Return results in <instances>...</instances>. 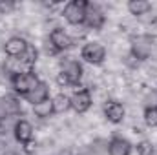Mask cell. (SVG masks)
Returning <instances> with one entry per match:
<instances>
[{
    "mask_svg": "<svg viewBox=\"0 0 157 155\" xmlns=\"http://www.w3.org/2000/svg\"><path fill=\"white\" fill-rule=\"evenodd\" d=\"M155 53V40L146 33H137L130 37V55L141 64L154 57Z\"/></svg>",
    "mask_w": 157,
    "mask_h": 155,
    "instance_id": "6da1fadb",
    "label": "cell"
},
{
    "mask_svg": "<svg viewBox=\"0 0 157 155\" xmlns=\"http://www.w3.org/2000/svg\"><path fill=\"white\" fill-rule=\"evenodd\" d=\"M40 82L39 73L33 70V71H22V73H17L13 77H9V86L13 88V93L17 97H26L28 93H31L37 84Z\"/></svg>",
    "mask_w": 157,
    "mask_h": 155,
    "instance_id": "7a4b0ae2",
    "label": "cell"
},
{
    "mask_svg": "<svg viewBox=\"0 0 157 155\" xmlns=\"http://www.w3.org/2000/svg\"><path fill=\"white\" fill-rule=\"evenodd\" d=\"M106 57H108V49L99 40H90L80 49V59L86 64H90V66H101V64H104Z\"/></svg>",
    "mask_w": 157,
    "mask_h": 155,
    "instance_id": "3957f363",
    "label": "cell"
},
{
    "mask_svg": "<svg viewBox=\"0 0 157 155\" xmlns=\"http://www.w3.org/2000/svg\"><path fill=\"white\" fill-rule=\"evenodd\" d=\"M86 7H88V2L86 0H71L68 2L60 15L62 18L70 24V26H84V17H86Z\"/></svg>",
    "mask_w": 157,
    "mask_h": 155,
    "instance_id": "277c9868",
    "label": "cell"
},
{
    "mask_svg": "<svg viewBox=\"0 0 157 155\" xmlns=\"http://www.w3.org/2000/svg\"><path fill=\"white\" fill-rule=\"evenodd\" d=\"M59 71L64 73L66 77L70 78L71 86H78L84 78V68H82V62L73 59V57H64L59 60Z\"/></svg>",
    "mask_w": 157,
    "mask_h": 155,
    "instance_id": "5b68a950",
    "label": "cell"
},
{
    "mask_svg": "<svg viewBox=\"0 0 157 155\" xmlns=\"http://www.w3.org/2000/svg\"><path fill=\"white\" fill-rule=\"evenodd\" d=\"M84 26L88 29H93V31H101L104 26H106V11L95 4V2H88V7H86V17H84Z\"/></svg>",
    "mask_w": 157,
    "mask_h": 155,
    "instance_id": "8992f818",
    "label": "cell"
},
{
    "mask_svg": "<svg viewBox=\"0 0 157 155\" xmlns=\"http://www.w3.org/2000/svg\"><path fill=\"white\" fill-rule=\"evenodd\" d=\"M48 42L53 46V49L57 53H62V51H70L73 46H75V40L71 37V33H68L64 28H55L49 31V37Z\"/></svg>",
    "mask_w": 157,
    "mask_h": 155,
    "instance_id": "52a82bcc",
    "label": "cell"
},
{
    "mask_svg": "<svg viewBox=\"0 0 157 155\" xmlns=\"http://www.w3.org/2000/svg\"><path fill=\"white\" fill-rule=\"evenodd\" d=\"M70 100H71V110L77 113V115H82L86 112H90V108L93 106V95L88 88H80V89H75L71 95H70Z\"/></svg>",
    "mask_w": 157,
    "mask_h": 155,
    "instance_id": "ba28073f",
    "label": "cell"
},
{
    "mask_svg": "<svg viewBox=\"0 0 157 155\" xmlns=\"http://www.w3.org/2000/svg\"><path fill=\"white\" fill-rule=\"evenodd\" d=\"M102 113H104L108 122L121 124L126 119V106L117 99H106L104 104H102Z\"/></svg>",
    "mask_w": 157,
    "mask_h": 155,
    "instance_id": "9c48e42d",
    "label": "cell"
},
{
    "mask_svg": "<svg viewBox=\"0 0 157 155\" xmlns=\"http://www.w3.org/2000/svg\"><path fill=\"white\" fill-rule=\"evenodd\" d=\"M13 137L18 144H29L35 141V128L28 119H17L13 124Z\"/></svg>",
    "mask_w": 157,
    "mask_h": 155,
    "instance_id": "30bf717a",
    "label": "cell"
},
{
    "mask_svg": "<svg viewBox=\"0 0 157 155\" xmlns=\"http://www.w3.org/2000/svg\"><path fill=\"white\" fill-rule=\"evenodd\" d=\"M22 113V104L17 95H2L0 97V120L15 119Z\"/></svg>",
    "mask_w": 157,
    "mask_h": 155,
    "instance_id": "8fae6325",
    "label": "cell"
},
{
    "mask_svg": "<svg viewBox=\"0 0 157 155\" xmlns=\"http://www.w3.org/2000/svg\"><path fill=\"white\" fill-rule=\"evenodd\" d=\"M28 44H29V42L24 39V37L13 35V37H9V39L2 44V51H4L9 59H20V55L26 51Z\"/></svg>",
    "mask_w": 157,
    "mask_h": 155,
    "instance_id": "7c38bea8",
    "label": "cell"
},
{
    "mask_svg": "<svg viewBox=\"0 0 157 155\" xmlns=\"http://www.w3.org/2000/svg\"><path fill=\"white\" fill-rule=\"evenodd\" d=\"M133 144L122 137V135H113L108 141V155H132Z\"/></svg>",
    "mask_w": 157,
    "mask_h": 155,
    "instance_id": "4fadbf2b",
    "label": "cell"
},
{
    "mask_svg": "<svg viewBox=\"0 0 157 155\" xmlns=\"http://www.w3.org/2000/svg\"><path fill=\"white\" fill-rule=\"evenodd\" d=\"M24 99H26V102H29L31 106H35V104H39L42 100L49 99V84H48L46 80H40L39 84H37V88H35L31 93H28Z\"/></svg>",
    "mask_w": 157,
    "mask_h": 155,
    "instance_id": "5bb4252c",
    "label": "cell"
},
{
    "mask_svg": "<svg viewBox=\"0 0 157 155\" xmlns=\"http://www.w3.org/2000/svg\"><path fill=\"white\" fill-rule=\"evenodd\" d=\"M126 9H128V13H130L132 17L139 18V17H143V15L154 11V6H152L148 0H130V2L126 4Z\"/></svg>",
    "mask_w": 157,
    "mask_h": 155,
    "instance_id": "9a60e30c",
    "label": "cell"
},
{
    "mask_svg": "<svg viewBox=\"0 0 157 155\" xmlns=\"http://www.w3.org/2000/svg\"><path fill=\"white\" fill-rule=\"evenodd\" d=\"M39 55H40V51H39V47L35 46V44H28V47H26V51L20 55V62L28 68V70H31L35 64H37V60H39Z\"/></svg>",
    "mask_w": 157,
    "mask_h": 155,
    "instance_id": "2e32d148",
    "label": "cell"
},
{
    "mask_svg": "<svg viewBox=\"0 0 157 155\" xmlns=\"http://www.w3.org/2000/svg\"><path fill=\"white\" fill-rule=\"evenodd\" d=\"M33 108V115L37 117V119H49L51 115H55V112H53V100H51V97L49 99H46V100H42L39 104H35V106H31Z\"/></svg>",
    "mask_w": 157,
    "mask_h": 155,
    "instance_id": "e0dca14e",
    "label": "cell"
},
{
    "mask_svg": "<svg viewBox=\"0 0 157 155\" xmlns=\"http://www.w3.org/2000/svg\"><path fill=\"white\" fill-rule=\"evenodd\" d=\"M51 100H53V112L57 115L71 110V100H70V95H66V93H57L55 97H51Z\"/></svg>",
    "mask_w": 157,
    "mask_h": 155,
    "instance_id": "ac0fdd59",
    "label": "cell"
},
{
    "mask_svg": "<svg viewBox=\"0 0 157 155\" xmlns=\"http://www.w3.org/2000/svg\"><path fill=\"white\" fill-rule=\"evenodd\" d=\"M143 120L148 128H157V104L144 106L143 110Z\"/></svg>",
    "mask_w": 157,
    "mask_h": 155,
    "instance_id": "d6986e66",
    "label": "cell"
},
{
    "mask_svg": "<svg viewBox=\"0 0 157 155\" xmlns=\"http://www.w3.org/2000/svg\"><path fill=\"white\" fill-rule=\"evenodd\" d=\"M135 152L137 155H155V144L150 139H141L135 144Z\"/></svg>",
    "mask_w": 157,
    "mask_h": 155,
    "instance_id": "ffe728a7",
    "label": "cell"
},
{
    "mask_svg": "<svg viewBox=\"0 0 157 155\" xmlns=\"http://www.w3.org/2000/svg\"><path fill=\"white\" fill-rule=\"evenodd\" d=\"M17 9V4L11 2V0H0V15H11L13 11Z\"/></svg>",
    "mask_w": 157,
    "mask_h": 155,
    "instance_id": "44dd1931",
    "label": "cell"
},
{
    "mask_svg": "<svg viewBox=\"0 0 157 155\" xmlns=\"http://www.w3.org/2000/svg\"><path fill=\"white\" fill-rule=\"evenodd\" d=\"M55 80H57V84H59L60 88H70V86H71L70 78L66 77L64 73H60V71H57V75H55Z\"/></svg>",
    "mask_w": 157,
    "mask_h": 155,
    "instance_id": "7402d4cb",
    "label": "cell"
},
{
    "mask_svg": "<svg viewBox=\"0 0 157 155\" xmlns=\"http://www.w3.org/2000/svg\"><path fill=\"white\" fill-rule=\"evenodd\" d=\"M146 28H148V29H146V35H148V37H152V39L155 40L157 39V18L152 22V24H150V26H146Z\"/></svg>",
    "mask_w": 157,
    "mask_h": 155,
    "instance_id": "603a6c76",
    "label": "cell"
},
{
    "mask_svg": "<svg viewBox=\"0 0 157 155\" xmlns=\"http://www.w3.org/2000/svg\"><path fill=\"white\" fill-rule=\"evenodd\" d=\"M57 155H77V153H75L71 148H62V150H60V152H59Z\"/></svg>",
    "mask_w": 157,
    "mask_h": 155,
    "instance_id": "cb8c5ba5",
    "label": "cell"
},
{
    "mask_svg": "<svg viewBox=\"0 0 157 155\" xmlns=\"http://www.w3.org/2000/svg\"><path fill=\"white\" fill-rule=\"evenodd\" d=\"M78 155H97V153H95V152H93V150H91V148L88 146L86 150H82V152H80V153H78Z\"/></svg>",
    "mask_w": 157,
    "mask_h": 155,
    "instance_id": "d4e9b609",
    "label": "cell"
},
{
    "mask_svg": "<svg viewBox=\"0 0 157 155\" xmlns=\"http://www.w3.org/2000/svg\"><path fill=\"white\" fill-rule=\"evenodd\" d=\"M2 155H18V153H17V152H11V150H6Z\"/></svg>",
    "mask_w": 157,
    "mask_h": 155,
    "instance_id": "484cf974",
    "label": "cell"
},
{
    "mask_svg": "<svg viewBox=\"0 0 157 155\" xmlns=\"http://www.w3.org/2000/svg\"><path fill=\"white\" fill-rule=\"evenodd\" d=\"M0 133H2V120H0Z\"/></svg>",
    "mask_w": 157,
    "mask_h": 155,
    "instance_id": "4316f807",
    "label": "cell"
},
{
    "mask_svg": "<svg viewBox=\"0 0 157 155\" xmlns=\"http://www.w3.org/2000/svg\"><path fill=\"white\" fill-rule=\"evenodd\" d=\"M155 155H157V144H155Z\"/></svg>",
    "mask_w": 157,
    "mask_h": 155,
    "instance_id": "83f0119b",
    "label": "cell"
},
{
    "mask_svg": "<svg viewBox=\"0 0 157 155\" xmlns=\"http://www.w3.org/2000/svg\"><path fill=\"white\" fill-rule=\"evenodd\" d=\"M155 91H157V88H155Z\"/></svg>",
    "mask_w": 157,
    "mask_h": 155,
    "instance_id": "f1b7e54d",
    "label": "cell"
},
{
    "mask_svg": "<svg viewBox=\"0 0 157 155\" xmlns=\"http://www.w3.org/2000/svg\"><path fill=\"white\" fill-rule=\"evenodd\" d=\"M55 155H57V153H55Z\"/></svg>",
    "mask_w": 157,
    "mask_h": 155,
    "instance_id": "f546056e",
    "label": "cell"
}]
</instances>
